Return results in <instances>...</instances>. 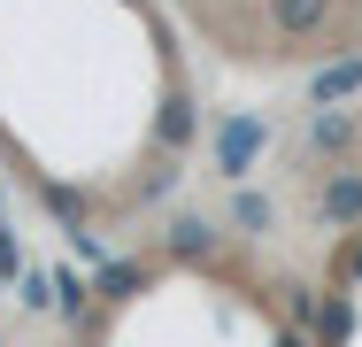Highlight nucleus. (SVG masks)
Returning a JSON list of instances; mask_svg holds the SVG:
<instances>
[{"label": "nucleus", "instance_id": "f257e3e1", "mask_svg": "<svg viewBox=\"0 0 362 347\" xmlns=\"http://www.w3.org/2000/svg\"><path fill=\"white\" fill-rule=\"evenodd\" d=\"M262 147H270V116L262 108H231V116H216V132H209V154H216V170L231 186H247V170H255Z\"/></svg>", "mask_w": 362, "mask_h": 347}, {"label": "nucleus", "instance_id": "f03ea898", "mask_svg": "<svg viewBox=\"0 0 362 347\" xmlns=\"http://www.w3.org/2000/svg\"><path fill=\"white\" fill-rule=\"evenodd\" d=\"M201 147V101L185 93V85H162V101H154V154H193Z\"/></svg>", "mask_w": 362, "mask_h": 347}, {"label": "nucleus", "instance_id": "7ed1b4c3", "mask_svg": "<svg viewBox=\"0 0 362 347\" xmlns=\"http://www.w3.org/2000/svg\"><path fill=\"white\" fill-rule=\"evenodd\" d=\"M308 216H316V232H355L362 224V170L355 162H332V178L316 186Z\"/></svg>", "mask_w": 362, "mask_h": 347}, {"label": "nucleus", "instance_id": "20e7f679", "mask_svg": "<svg viewBox=\"0 0 362 347\" xmlns=\"http://www.w3.org/2000/svg\"><path fill=\"white\" fill-rule=\"evenodd\" d=\"M216 255H223V232L209 224V216H193V208H185V216H170V224H162V263L201 271V263H216Z\"/></svg>", "mask_w": 362, "mask_h": 347}, {"label": "nucleus", "instance_id": "39448f33", "mask_svg": "<svg viewBox=\"0 0 362 347\" xmlns=\"http://www.w3.org/2000/svg\"><path fill=\"white\" fill-rule=\"evenodd\" d=\"M355 93H362V47L324 62V69H308V108H347Z\"/></svg>", "mask_w": 362, "mask_h": 347}, {"label": "nucleus", "instance_id": "423d86ee", "mask_svg": "<svg viewBox=\"0 0 362 347\" xmlns=\"http://www.w3.org/2000/svg\"><path fill=\"white\" fill-rule=\"evenodd\" d=\"M362 124L347 116V108H308V154H324V162H347L355 154Z\"/></svg>", "mask_w": 362, "mask_h": 347}, {"label": "nucleus", "instance_id": "0eeeda50", "mask_svg": "<svg viewBox=\"0 0 362 347\" xmlns=\"http://www.w3.org/2000/svg\"><path fill=\"white\" fill-rule=\"evenodd\" d=\"M93 285H100L108 309H124V301H139L146 285H154V263H139V255H108V263L93 271Z\"/></svg>", "mask_w": 362, "mask_h": 347}, {"label": "nucleus", "instance_id": "6e6552de", "mask_svg": "<svg viewBox=\"0 0 362 347\" xmlns=\"http://www.w3.org/2000/svg\"><path fill=\"white\" fill-rule=\"evenodd\" d=\"M332 0H270V31L278 39H324Z\"/></svg>", "mask_w": 362, "mask_h": 347}, {"label": "nucleus", "instance_id": "1a4fd4ad", "mask_svg": "<svg viewBox=\"0 0 362 347\" xmlns=\"http://www.w3.org/2000/svg\"><path fill=\"white\" fill-rule=\"evenodd\" d=\"M54 309H62V324H93V309H100V285L77 271H54Z\"/></svg>", "mask_w": 362, "mask_h": 347}, {"label": "nucleus", "instance_id": "9d476101", "mask_svg": "<svg viewBox=\"0 0 362 347\" xmlns=\"http://www.w3.org/2000/svg\"><path fill=\"white\" fill-rule=\"evenodd\" d=\"M355 340V285L324 293V317H316V347H347Z\"/></svg>", "mask_w": 362, "mask_h": 347}, {"label": "nucleus", "instance_id": "9b49d317", "mask_svg": "<svg viewBox=\"0 0 362 347\" xmlns=\"http://www.w3.org/2000/svg\"><path fill=\"white\" fill-rule=\"evenodd\" d=\"M231 224H239V232H270V224H278V201L255 193V186H239V193H231Z\"/></svg>", "mask_w": 362, "mask_h": 347}, {"label": "nucleus", "instance_id": "f8f14e48", "mask_svg": "<svg viewBox=\"0 0 362 347\" xmlns=\"http://www.w3.org/2000/svg\"><path fill=\"white\" fill-rule=\"evenodd\" d=\"M278 293H286V324H300V332L316 340V317H324V301H316V285H300V278H286Z\"/></svg>", "mask_w": 362, "mask_h": 347}, {"label": "nucleus", "instance_id": "ddd939ff", "mask_svg": "<svg viewBox=\"0 0 362 347\" xmlns=\"http://www.w3.org/2000/svg\"><path fill=\"white\" fill-rule=\"evenodd\" d=\"M39 201L54 208V224H62V232H85V208H93V201H85L77 186H39Z\"/></svg>", "mask_w": 362, "mask_h": 347}, {"label": "nucleus", "instance_id": "4468645a", "mask_svg": "<svg viewBox=\"0 0 362 347\" xmlns=\"http://www.w3.org/2000/svg\"><path fill=\"white\" fill-rule=\"evenodd\" d=\"M332 278H339V285H362V224H355V232H339V255H332Z\"/></svg>", "mask_w": 362, "mask_h": 347}, {"label": "nucleus", "instance_id": "2eb2a0df", "mask_svg": "<svg viewBox=\"0 0 362 347\" xmlns=\"http://www.w3.org/2000/svg\"><path fill=\"white\" fill-rule=\"evenodd\" d=\"M47 301H54V278L31 271V278H23V309H47Z\"/></svg>", "mask_w": 362, "mask_h": 347}, {"label": "nucleus", "instance_id": "dca6fc26", "mask_svg": "<svg viewBox=\"0 0 362 347\" xmlns=\"http://www.w3.org/2000/svg\"><path fill=\"white\" fill-rule=\"evenodd\" d=\"M278 347H308V332H300V324H286V332H278Z\"/></svg>", "mask_w": 362, "mask_h": 347}, {"label": "nucleus", "instance_id": "f3484780", "mask_svg": "<svg viewBox=\"0 0 362 347\" xmlns=\"http://www.w3.org/2000/svg\"><path fill=\"white\" fill-rule=\"evenodd\" d=\"M0 278H8V263H0Z\"/></svg>", "mask_w": 362, "mask_h": 347}, {"label": "nucleus", "instance_id": "a211bd4d", "mask_svg": "<svg viewBox=\"0 0 362 347\" xmlns=\"http://www.w3.org/2000/svg\"><path fill=\"white\" fill-rule=\"evenodd\" d=\"M85 347H100V340H85Z\"/></svg>", "mask_w": 362, "mask_h": 347}]
</instances>
